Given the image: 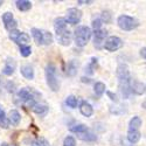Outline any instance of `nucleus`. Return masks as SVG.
Returning a JSON list of instances; mask_svg holds the SVG:
<instances>
[{
	"instance_id": "1",
	"label": "nucleus",
	"mask_w": 146,
	"mask_h": 146,
	"mask_svg": "<svg viewBox=\"0 0 146 146\" xmlns=\"http://www.w3.org/2000/svg\"><path fill=\"white\" fill-rule=\"evenodd\" d=\"M117 77L119 82V90L124 98H127L131 92V76L126 64H119L117 68Z\"/></svg>"
},
{
	"instance_id": "2",
	"label": "nucleus",
	"mask_w": 146,
	"mask_h": 146,
	"mask_svg": "<svg viewBox=\"0 0 146 146\" xmlns=\"http://www.w3.org/2000/svg\"><path fill=\"white\" fill-rule=\"evenodd\" d=\"M54 29L56 32V39L58 43L62 46H69L71 42V32L67 29V21L64 18L55 19Z\"/></svg>"
},
{
	"instance_id": "3",
	"label": "nucleus",
	"mask_w": 146,
	"mask_h": 146,
	"mask_svg": "<svg viewBox=\"0 0 146 146\" xmlns=\"http://www.w3.org/2000/svg\"><path fill=\"white\" fill-rule=\"evenodd\" d=\"M44 72H46L47 84H48V87H49V89L52 91H58V89H60V82H58L57 76H56V67L53 63L47 64Z\"/></svg>"
},
{
	"instance_id": "4",
	"label": "nucleus",
	"mask_w": 146,
	"mask_h": 146,
	"mask_svg": "<svg viewBox=\"0 0 146 146\" xmlns=\"http://www.w3.org/2000/svg\"><path fill=\"white\" fill-rule=\"evenodd\" d=\"M90 38H91V31H90L89 27H87V26H80V27L76 28L75 35H74L76 46L84 47L89 42Z\"/></svg>"
},
{
	"instance_id": "5",
	"label": "nucleus",
	"mask_w": 146,
	"mask_h": 146,
	"mask_svg": "<svg viewBox=\"0 0 146 146\" xmlns=\"http://www.w3.org/2000/svg\"><path fill=\"white\" fill-rule=\"evenodd\" d=\"M32 35H33L35 42L38 44H40V46L50 44L53 42V35H52L50 32L39 29V28H33L32 29Z\"/></svg>"
},
{
	"instance_id": "6",
	"label": "nucleus",
	"mask_w": 146,
	"mask_h": 146,
	"mask_svg": "<svg viewBox=\"0 0 146 146\" xmlns=\"http://www.w3.org/2000/svg\"><path fill=\"white\" fill-rule=\"evenodd\" d=\"M117 23H118L119 28L123 31H133L139 26L138 20H136L132 17H129V15H120L117 20Z\"/></svg>"
},
{
	"instance_id": "7",
	"label": "nucleus",
	"mask_w": 146,
	"mask_h": 146,
	"mask_svg": "<svg viewBox=\"0 0 146 146\" xmlns=\"http://www.w3.org/2000/svg\"><path fill=\"white\" fill-rule=\"evenodd\" d=\"M18 97L26 105H28L29 108H34V105L36 104L35 103V98H34V96H33V92H32V90H29V88L21 89L18 92Z\"/></svg>"
},
{
	"instance_id": "8",
	"label": "nucleus",
	"mask_w": 146,
	"mask_h": 146,
	"mask_svg": "<svg viewBox=\"0 0 146 146\" xmlns=\"http://www.w3.org/2000/svg\"><path fill=\"white\" fill-rule=\"evenodd\" d=\"M9 39L12 41H14L15 43L20 44V46H23V44H26L29 42L31 38H29V35L27 33H23V32H20V31H12L9 33Z\"/></svg>"
},
{
	"instance_id": "9",
	"label": "nucleus",
	"mask_w": 146,
	"mask_h": 146,
	"mask_svg": "<svg viewBox=\"0 0 146 146\" xmlns=\"http://www.w3.org/2000/svg\"><path fill=\"white\" fill-rule=\"evenodd\" d=\"M123 47V41L118 36H110L104 42V48L109 52H116Z\"/></svg>"
},
{
	"instance_id": "10",
	"label": "nucleus",
	"mask_w": 146,
	"mask_h": 146,
	"mask_svg": "<svg viewBox=\"0 0 146 146\" xmlns=\"http://www.w3.org/2000/svg\"><path fill=\"white\" fill-rule=\"evenodd\" d=\"M82 18V12L77 8H70L67 12V15H66V21L67 23H70V25H76L81 21Z\"/></svg>"
},
{
	"instance_id": "11",
	"label": "nucleus",
	"mask_w": 146,
	"mask_h": 146,
	"mask_svg": "<svg viewBox=\"0 0 146 146\" xmlns=\"http://www.w3.org/2000/svg\"><path fill=\"white\" fill-rule=\"evenodd\" d=\"M3 22L5 25V28L9 32L15 31V28L18 26V23H17L14 17H13V14L9 13V12H6V13L3 14Z\"/></svg>"
},
{
	"instance_id": "12",
	"label": "nucleus",
	"mask_w": 146,
	"mask_h": 146,
	"mask_svg": "<svg viewBox=\"0 0 146 146\" xmlns=\"http://www.w3.org/2000/svg\"><path fill=\"white\" fill-rule=\"evenodd\" d=\"M106 31L104 29H98V31H95L94 34V42H95V47L97 49H101L102 48V43L104 42L105 38H106Z\"/></svg>"
},
{
	"instance_id": "13",
	"label": "nucleus",
	"mask_w": 146,
	"mask_h": 146,
	"mask_svg": "<svg viewBox=\"0 0 146 146\" xmlns=\"http://www.w3.org/2000/svg\"><path fill=\"white\" fill-rule=\"evenodd\" d=\"M15 61L13 58H7L6 63H5V67L3 69V74L6 75V76H11L14 74V70H15Z\"/></svg>"
},
{
	"instance_id": "14",
	"label": "nucleus",
	"mask_w": 146,
	"mask_h": 146,
	"mask_svg": "<svg viewBox=\"0 0 146 146\" xmlns=\"http://www.w3.org/2000/svg\"><path fill=\"white\" fill-rule=\"evenodd\" d=\"M80 111L83 116L86 117H90L92 113H94V108L91 106L90 103H88L87 101H83L81 103V106H80Z\"/></svg>"
},
{
	"instance_id": "15",
	"label": "nucleus",
	"mask_w": 146,
	"mask_h": 146,
	"mask_svg": "<svg viewBox=\"0 0 146 146\" xmlns=\"http://www.w3.org/2000/svg\"><path fill=\"white\" fill-rule=\"evenodd\" d=\"M131 92H135L136 95H141L145 92V86L138 81L131 82Z\"/></svg>"
},
{
	"instance_id": "16",
	"label": "nucleus",
	"mask_w": 146,
	"mask_h": 146,
	"mask_svg": "<svg viewBox=\"0 0 146 146\" xmlns=\"http://www.w3.org/2000/svg\"><path fill=\"white\" fill-rule=\"evenodd\" d=\"M21 74L22 76L27 78V80H33L34 78V70H33V67L29 66V64H26V66H22L21 67Z\"/></svg>"
},
{
	"instance_id": "17",
	"label": "nucleus",
	"mask_w": 146,
	"mask_h": 146,
	"mask_svg": "<svg viewBox=\"0 0 146 146\" xmlns=\"http://www.w3.org/2000/svg\"><path fill=\"white\" fill-rule=\"evenodd\" d=\"M20 120H21V116H20L19 111H17V110H12V111L9 112V116H8V121H9V124L17 126V125H19Z\"/></svg>"
},
{
	"instance_id": "18",
	"label": "nucleus",
	"mask_w": 146,
	"mask_h": 146,
	"mask_svg": "<svg viewBox=\"0 0 146 146\" xmlns=\"http://www.w3.org/2000/svg\"><path fill=\"white\" fill-rule=\"evenodd\" d=\"M140 132L139 131H136V130H129L127 131V140L132 144H136L139 141L140 139Z\"/></svg>"
},
{
	"instance_id": "19",
	"label": "nucleus",
	"mask_w": 146,
	"mask_h": 146,
	"mask_svg": "<svg viewBox=\"0 0 146 146\" xmlns=\"http://www.w3.org/2000/svg\"><path fill=\"white\" fill-rule=\"evenodd\" d=\"M48 110H49V108L47 105H43V104H35L33 108V111L36 115H40V116H46Z\"/></svg>"
},
{
	"instance_id": "20",
	"label": "nucleus",
	"mask_w": 146,
	"mask_h": 146,
	"mask_svg": "<svg viewBox=\"0 0 146 146\" xmlns=\"http://www.w3.org/2000/svg\"><path fill=\"white\" fill-rule=\"evenodd\" d=\"M17 7L21 12H26V11H29L32 8V3L27 1V0H18L17 1Z\"/></svg>"
},
{
	"instance_id": "21",
	"label": "nucleus",
	"mask_w": 146,
	"mask_h": 146,
	"mask_svg": "<svg viewBox=\"0 0 146 146\" xmlns=\"http://www.w3.org/2000/svg\"><path fill=\"white\" fill-rule=\"evenodd\" d=\"M141 125V119L140 117H133L130 123H129V130H136V131H139V127Z\"/></svg>"
},
{
	"instance_id": "22",
	"label": "nucleus",
	"mask_w": 146,
	"mask_h": 146,
	"mask_svg": "<svg viewBox=\"0 0 146 146\" xmlns=\"http://www.w3.org/2000/svg\"><path fill=\"white\" fill-rule=\"evenodd\" d=\"M70 131L77 133V135H80V133H84V132H87L89 130H88V127L84 125V124H76V125L70 126Z\"/></svg>"
},
{
	"instance_id": "23",
	"label": "nucleus",
	"mask_w": 146,
	"mask_h": 146,
	"mask_svg": "<svg viewBox=\"0 0 146 146\" xmlns=\"http://www.w3.org/2000/svg\"><path fill=\"white\" fill-rule=\"evenodd\" d=\"M94 90H95V94L97 96H102L105 92V90H106L105 84L102 83V82H96L95 83V87H94Z\"/></svg>"
},
{
	"instance_id": "24",
	"label": "nucleus",
	"mask_w": 146,
	"mask_h": 146,
	"mask_svg": "<svg viewBox=\"0 0 146 146\" xmlns=\"http://www.w3.org/2000/svg\"><path fill=\"white\" fill-rule=\"evenodd\" d=\"M78 138L82 139V140H87V141H94V140H96V136L94 135V133L89 132V131L84 132V133H80Z\"/></svg>"
},
{
	"instance_id": "25",
	"label": "nucleus",
	"mask_w": 146,
	"mask_h": 146,
	"mask_svg": "<svg viewBox=\"0 0 146 146\" xmlns=\"http://www.w3.org/2000/svg\"><path fill=\"white\" fill-rule=\"evenodd\" d=\"M0 126L4 127V129H7L8 127V120H7V117L5 115V111L3 110L1 106H0Z\"/></svg>"
},
{
	"instance_id": "26",
	"label": "nucleus",
	"mask_w": 146,
	"mask_h": 146,
	"mask_svg": "<svg viewBox=\"0 0 146 146\" xmlns=\"http://www.w3.org/2000/svg\"><path fill=\"white\" fill-rule=\"evenodd\" d=\"M66 104L69 106V108H76L77 106V104H78V100H77V97H75V96H68L67 97V100H66Z\"/></svg>"
},
{
	"instance_id": "27",
	"label": "nucleus",
	"mask_w": 146,
	"mask_h": 146,
	"mask_svg": "<svg viewBox=\"0 0 146 146\" xmlns=\"http://www.w3.org/2000/svg\"><path fill=\"white\" fill-rule=\"evenodd\" d=\"M76 70H77V66L75 63V61H70L68 68H67V74L68 76H74L76 74Z\"/></svg>"
},
{
	"instance_id": "28",
	"label": "nucleus",
	"mask_w": 146,
	"mask_h": 146,
	"mask_svg": "<svg viewBox=\"0 0 146 146\" xmlns=\"http://www.w3.org/2000/svg\"><path fill=\"white\" fill-rule=\"evenodd\" d=\"M96 68H97V58L96 57H92L91 58V62L88 64L86 71L88 72V74H94V70H96Z\"/></svg>"
},
{
	"instance_id": "29",
	"label": "nucleus",
	"mask_w": 146,
	"mask_h": 146,
	"mask_svg": "<svg viewBox=\"0 0 146 146\" xmlns=\"http://www.w3.org/2000/svg\"><path fill=\"white\" fill-rule=\"evenodd\" d=\"M32 53V48L29 46H21L20 47V54L23 57H28Z\"/></svg>"
},
{
	"instance_id": "30",
	"label": "nucleus",
	"mask_w": 146,
	"mask_h": 146,
	"mask_svg": "<svg viewBox=\"0 0 146 146\" xmlns=\"http://www.w3.org/2000/svg\"><path fill=\"white\" fill-rule=\"evenodd\" d=\"M32 146H49V143L44 138H38L32 143Z\"/></svg>"
},
{
	"instance_id": "31",
	"label": "nucleus",
	"mask_w": 146,
	"mask_h": 146,
	"mask_svg": "<svg viewBox=\"0 0 146 146\" xmlns=\"http://www.w3.org/2000/svg\"><path fill=\"white\" fill-rule=\"evenodd\" d=\"M63 146H76V140L74 137L68 136L63 140Z\"/></svg>"
},
{
	"instance_id": "32",
	"label": "nucleus",
	"mask_w": 146,
	"mask_h": 146,
	"mask_svg": "<svg viewBox=\"0 0 146 146\" xmlns=\"http://www.w3.org/2000/svg\"><path fill=\"white\" fill-rule=\"evenodd\" d=\"M102 21H105V22H110L111 21V14H110V12H103L102 13Z\"/></svg>"
},
{
	"instance_id": "33",
	"label": "nucleus",
	"mask_w": 146,
	"mask_h": 146,
	"mask_svg": "<svg viewBox=\"0 0 146 146\" xmlns=\"http://www.w3.org/2000/svg\"><path fill=\"white\" fill-rule=\"evenodd\" d=\"M101 26H102V20L101 19H96L92 21V27L95 31H98L101 29Z\"/></svg>"
},
{
	"instance_id": "34",
	"label": "nucleus",
	"mask_w": 146,
	"mask_h": 146,
	"mask_svg": "<svg viewBox=\"0 0 146 146\" xmlns=\"http://www.w3.org/2000/svg\"><path fill=\"white\" fill-rule=\"evenodd\" d=\"M106 94H108V96H109V97H110V100H111V101L117 102V96H116V95H113L111 91H108Z\"/></svg>"
},
{
	"instance_id": "35",
	"label": "nucleus",
	"mask_w": 146,
	"mask_h": 146,
	"mask_svg": "<svg viewBox=\"0 0 146 146\" xmlns=\"http://www.w3.org/2000/svg\"><path fill=\"white\" fill-rule=\"evenodd\" d=\"M78 4H91L92 1H91V0H78V1H77Z\"/></svg>"
},
{
	"instance_id": "36",
	"label": "nucleus",
	"mask_w": 146,
	"mask_h": 146,
	"mask_svg": "<svg viewBox=\"0 0 146 146\" xmlns=\"http://www.w3.org/2000/svg\"><path fill=\"white\" fill-rule=\"evenodd\" d=\"M140 55H141L144 58H146V47H145V48H143V49L140 50Z\"/></svg>"
},
{
	"instance_id": "37",
	"label": "nucleus",
	"mask_w": 146,
	"mask_h": 146,
	"mask_svg": "<svg viewBox=\"0 0 146 146\" xmlns=\"http://www.w3.org/2000/svg\"><path fill=\"white\" fill-rule=\"evenodd\" d=\"M1 146H18V145H11V144H7V143H4V144H1Z\"/></svg>"
},
{
	"instance_id": "38",
	"label": "nucleus",
	"mask_w": 146,
	"mask_h": 146,
	"mask_svg": "<svg viewBox=\"0 0 146 146\" xmlns=\"http://www.w3.org/2000/svg\"><path fill=\"white\" fill-rule=\"evenodd\" d=\"M82 82H87V83H89L90 80H89V78H86V77H83V78H82Z\"/></svg>"
},
{
	"instance_id": "39",
	"label": "nucleus",
	"mask_w": 146,
	"mask_h": 146,
	"mask_svg": "<svg viewBox=\"0 0 146 146\" xmlns=\"http://www.w3.org/2000/svg\"><path fill=\"white\" fill-rule=\"evenodd\" d=\"M3 4H4V1H1V0H0V6H1Z\"/></svg>"
}]
</instances>
